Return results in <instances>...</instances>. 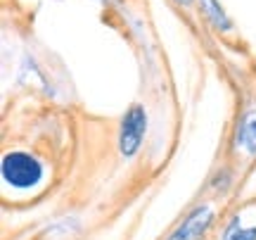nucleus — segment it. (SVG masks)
I'll return each instance as SVG.
<instances>
[{"mask_svg": "<svg viewBox=\"0 0 256 240\" xmlns=\"http://www.w3.org/2000/svg\"><path fill=\"white\" fill-rule=\"evenodd\" d=\"M202 3V10H204V15L209 19L211 24L216 29H223V31H228L230 29V19L228 15L223 12V8L218 5V0H200Z\"/></svg>", "mask_w": 256, "mask_h": 240, "instance_id": "obj_5", "label": "nucleus"}, {"mask_svg": "<svg viewBox=\"0 0 256 240\" xmlns=\"http://www.w3.org/2000/svg\"><path fill=\"white\" fill-rule=\"evenodd\" d=\"M147 129V117L145 110L140 105H133L130 110L126 112V117L121 121V140H119V148L124 157H133L142 143V133Z\"/></svg>", "mask_w": 256, "mask_h": 240, "instance_id": "obj_2", "label": "nucleus"}, {"mask_svg": "<svg viewBox=\"0 0 256 240\" xmlns=\"http://www.w3.org/2000/svg\"><path fill=\"white\" fill-rule=\"evenodd\" d=\"M2 178L12 188H34L43 178V166L28 152H8L2 157Z\"/></svg>", "mask_w": 256, "mask_h": 240, "instance_id": "obj_1", "label": "nucleus"}, {"mask_svg": "<svg viewBox=\"0 0 256 240\" xmlns=\"http://www.w3.org/2000/svg\"><path fill=\"white\" fill-rule=\"evenodd\" d=\"M238 145L247 150L249 155H256V110H249L240 121Z\"/></svg>", "mask_w": 256, "mask_h": 240, "instance_id": "obj_4", "label": "nucleus"}, {"mask_svg": "<svg viewBox=\"0 0 256 240\" xmlns=\"http://www.w3.org/2000/svg\"><path fill=\"white\" fill-rule=\"evenodd\" d=\"M211 221H214V212H211L209 207H197V209H192L190 216L176 228V233L168 240H197L202 233L211 226Z\"/></svg>", "mask_w": 256, "mask_h": 240, "instance_id": "obj_3", "label": "nucleus"}, {"mask_svg": "<svg viewBox=\"0 0 256 240\" xmlns=\"http://www.w3.org/2000/svg\"><path fill=\"white\" fill-rule=\"evenodd\" d=\"M223 240H256V226L244 228L242 221H240V216H235V219L228 223L226 233H223Z\"/></svg>", "mask_w": 256, "mask_h": 240, "instance_id": "obj_6", "label": "nucleus"}, {"mask_svg": "<svg viewBox=\"0 0 256 240\" xmlns=\"http://www.w3.org/2000/svg\"><path fill=\"white\" fill-rule=\"evenodd\" d=\"M178 3H183V5H188V3H192V0H178Z\"/></svg>", "mask_w": 256, "mask_h": 240, "instance_id": "obj_7", "label": "nucleus"}]
</instances>
